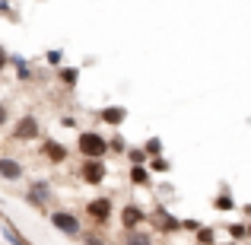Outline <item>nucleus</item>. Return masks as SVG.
Instances as JSON below:
<instances>
[{"label":"nucleus","mask_w":251,"mask_h":245,"mask_svg":"<svg viewBox=\"0 0 251 245\" xmlns=\"http://www.w3.org/2000/svg\"><path fill=\"white\" fill-rule=\"evenodd\" d=\"M54 74L67 89H76V83H80V67H57Z\"/></svg>","instance_id":"dca6fc26"},{"label":"nucleus","mask_w":251,"mask_h":245,"mask_svg":"<svg viewBox=\"0 0 251 245\" xmlns=\"http://www.w3.org/2000/svg\"><path fill=\"white\" fill-rule=\"evenodd\" d=\"M143 153L153 160V156H162V137H147V143H143Z\"/></svg>","instance_id":"4be33fe9"},{"label":"nucleus","mask_w":251,"mask_h":245,"mask_svg":"<svg viewBox=\"0 0 251 245\" xmlns=\"http://www.w3.org/2000/svg\"><path fill=\"white\" fill-rule=\"evenodd\" d=\"M118 220H121V229H140V226H147V207H140V204H124Z\"/></svg>","instance_id":"1a4fd4ad"},{"label":"nucleus","mask_w":251,"mask_h":245,"mask_svg":"<svg viewBox=\"0 0 251 245\" xmlns=\"http://www.w3.org/2000/svg\"><path fill=\"white\" fill-rule=\"evenodd\" d=\"M127 147H130V143L124 140V137L118 134V131H115V134L108 137V153H118V156H124V150H127Z\"/></svg>","instance_id":"412c9836"},{"label":"nucleus","mask_w":251,"mask_h":245,"mask_svg":"<svg viewBox=\"0 0 251 245\" xmlns=\"http://www.w3.org/2000/svg\"><path fill=\"white\" fill-rule=\"evenodd\" d=\"M83 245H105V236L92 226V233H83Z\"/></svg>","instance_id":"393cba45"},{"label":"nucleus","mask_w":251,"mask_h":245,"mask_svg":"<svg viewBox=\"0 0 251 245\" xmlns=\"http://www.w3.org/2000/svg\"><path fill=\"white\" fill-rule=\"evenodd\" d=\"M121 245H156V236L150 229H121Z\"/></svg>","instance_id":"f8f14e48"},{"label":"nucleus","mask_w":251,"mask_h":245,"mask_svg":"<svg viewBox=\"0 0 251 245\" xmlns=\"http://www.w3.org/2000/svg\"><path fill=\"white\" fill-rule=\"evenodd\" d=\"M130 185L134 188H153V172L147 169V165H130Z\"/></svg>","instance_id":"4468645a"},{"label":"nucleus","mask_w":251,"mask_h":245,"mask_svg":"<svg viewBox=\"0 0 251 245\" xmlns=\"http://www.w3.org/2000/svg\"><path fill=\"white\" fill-rule=\"evenodd\" d=\"M76 153H80L83 160H105V156H108V137L99 134V128L80 131V134H76Z\"/></svg>","instance_id":"f257e3e1"},{"label":"nucleus","mask_w":251,"mask_h":245,"mask_svg":"<svg viewBox=\"0 0 251 245\" xmlns=\"http://www.w3.org/2000/svg\"><path fill=\"white\" fill-rule=\"evenodd\" d=\"M213 210H220V214L223 210H235V201H232V194H229V188H223L220 194L213 197Z\"/></svg>","instance_id":"f3484780"},{"label":"nucleus","mask_w":251,"mask_h":245,"mask_svg":"<svg viewBox=\"0 0 251 245\" xmlns=\"http://www.w3.org/2000/svg\"><path fill=\"white\" fill-rule=\"evenodd\" d=\"M48 223L61 236H67V239H80V236H83V220L74 214V210H64V207L51 210V214H48Z\"/></svg>","instance_id":"20e7f679"},{"label":"nucleus","mask_w":251,"mask_h":245,"mask_svg":"<svg viewBox=\"0 0 251 245\" xmlns=\"http://www.w3.org/2000/svg\"><path fill=\"white\" fill-rule=\"evenodd\" d=\"M111 217H115V201H111L108 194H99V197H89V201H86V220L96 229L108 226Z\"/></svg>","instance_id":"7ed1b4c3"},{"label":"nucleus","mask_w":251,"mask_h":245,"mask_svg":"<svg viewBox=\"0 0 251 245\" xmlns=\"http://www.w3.org/2000/svg\"><path fill=\"white\" fill-rule=\"evenodd\" d=\"M194 239H197V245H216V229L201 223V229L194 233Z\"/></svg>","instance_id":"6ab92c4d"},{"label":"nucleus","mask_w":251,"mask_h":245,"mask_svg":"<svg viewBox=\"0 0 251 245\" xmlns=\"http://www.w3.org/2000/svg\"><path fill=\"white\" fill-rule=\"evenodd\" d=\"M10 140H16V143L42 140V121H38L35 115H19L16 121L10 124Z\"/></svg>","instance_id":"423d86ee"},{"label":"nucleus","mask_w":251,"mask_h":245,"mask_svg":"<svg viewBox=\"0 0 251 245\" xmlns=\"http://www.w3.org/2000/svg\"><path fill=\"white\" fill-rule=\"evenodd\" d=\"M29 207H35V210H45L48 214V207H51V201H54V188H51V182L48 178H32L29 182V188H25V197H23Z\"/></svg>","instance_id":"39448f33"},{"label":"nucleus","mask_w":251,"mask_h":245,"mask_svg":"<svg viewBox=\"0 0 251 245\" xmlns=\"http://www.w3.org/2000/svg\"><path fill=\"white\" fill-rule=\"evenodd\" d=\"M6 67H10V51H6L3 45H0V74H3Z\"/></svg>","instance_id":"cd10ccee"},{"label":"nucleus","mask_w":251,"mask_h":245,"mask_svg":"<svg viewBox=\"0 0 251 245\" xmlns=\"http://www.w3.org/2000/svg\"><path fill=\"white\" fill-rule=\"evenodd\" d=\"M57 124H61V128H67V131H76V128H80L76 115H61V121H57Z\"/></svg>","instance_id":"a878e982"},{"label":"nucleus","mask_w":251,"mask_h":245,"mask_svg":"<svg viewBox=\"0 0 251 245\" xmlns=\"http://www.w3.org/2000/svg\"><path fill=\"white\" fill-rule=\"evenodd\" d=\"M124 160H127L130 165H147L150 156L143 153V147H127V150H124Z\"/></svg>","instance_id":"a211bd4d"},{"label":"nucleus","mask_w":251,"mask_h":245,"mask_svg":"<svg viewBox=\"0 0 251 245\" xmlns=\"http://www.w3.org/2000/svg\"><path fill=\"white\" fill-rule=\"evenodd\" d=\"M147 223H150V233H159V236L181 233V220L172 214L166 204H156L153 210H147Z\"/></svg>","instance_id":"f03ea898"},{"label":"nucleus","mask_w":251,"mask_h":245,"mask_svg":"<svg viewBox=\"0 0 251 245\" xmlns=\"http://www.w3.org/2000/svg\"><path fill=\"white\" fill-rule=\"evenodd\" d=\"M70 153L74 150L67 147V143H61V140H54V137H42V147H38V156H42L48 165H64L70 160Z\"/></svg>","instance_id":"0eeeda50"},{"label":"nucleus","mask_w":251,"mask_h":245,"mask_svg":"<svg viewBox=\"0 0 251 245\" xmlns=\"http://www.w3.org/2000/svg\"><path fill=\"white\" fill-rule=\"evenodd\" d=\"M147 169H150V172H153V175H166V172L172 169V163L166 160V156H153V160H150V163H147Z\"/></svg>","instance_id":"aec40b11"},{"label":"nucleus","mask_w":251,"mask_h":245,"mask_svg":"<svg viewBox=\"0 0 251 245\" xmlns=\"http://www.w3.org/2000/svg\"><path fill=\"white\" fill-rule=\"evenodd\" d=\"M96 121L108 124L111 131H118L124 121H127V109H124V105H102V109L96 111Z\"/></svg>","instance_id":"9d476101"},{"label":"nucleus","mask_w":251,"mask_h":245,"mask_svg":"<svg viewBox=\"0 0 251 245\" xmlns=\"http://www.w3.org/2000/svg\"><path fill=\"white\" fill-rule=\"evenodd\" d=\"M3 128H10V109L0 102V131H3Z\"/></svg>","instance_id":"bb28decb"},{"label":"nucleus","mask_w":251,"mask_h":245,"mask_svg":"<svg viewBox=\"0 0 251 245\" xmlns=\"http://www.w3.org/2000/svg\"><path fill=\"white\" fill-rule=\"evenodd\" d=\"M181 229H188V233H197V229H201V223H197V220H181Z\"/></svg>","instance_id":"c85d7f7f"},{"label":"nucleus","mask_w":251,"mask_h":245,"mask_svg":"<svg viewBox=\"0 0 251 245\" xmlns=\"http://www.w3.org/2000/svg\"><path fill=\"white\" fill-rule=\"evenodd\" d=\"M10 64H13V70H16V80L19 83H35L38 80V74L32 70V64L25 61L23 54H10Z\"/></svg>","instance_id":"ddd939ff"},{"label":"nucleus","mask_w":251,"mask_h":245,"mask_svg":"<svg viewBox=\"0 0 251 245\" xmlns=\"http://www.w3.org/2000/svg\"><path fill=\"white\" fill-rule=\"evenodd\" d=\"M0 233H3V239L6 242H10V245H32L29 239H25V236L23 233H19V229L16 226H13V223L10 220H6V217H0Z\"/></svg>","instance_id":"2eb2a0df"},{"label":"nucleus","mask_w":251,"mask_h":245,"mask_svg":"<svg viewBox=\"0 0 251 245\" xmlns=\"http://www.w3.org/2000/svg\"><path fill=\"white\" fill-rule=\"evenodd\" d=\"M226 233L232 236V239H248V229H245V223H229V226H226Z\"/></svg>","instance_id":"b1692460"},{"label":"nucleus","mask_w":251,"mask_h":245,"mask_svg":"<svg viewBox=\"0 0 251 245\" xmlns=\"http://www.w3.org/2000/svg\"><path fill=\"white\" fill-rule=\"evenodd\" d=\"M61 61H64V51H61V48L45 51V64H51V67H61Z\"/></svg>","instance_id":"5701e85b"},{"label":"nucleus","mask_w":251,"mask_h":245,"mask_svg":"<svg viewBox=\"0 0 251 245\" xmlns=\"http://www.w3.org/2000/svg\"><path fill=\"white\" fill-rule=\"evenodd\" d=\"M76 175H80L83 185L99 188V185L108 178V165H105V160H83L80 165H76Z\"/></svg>","instance_id":"6e6552de"},{"label":"nucleus","mask_w":251,"mask_h":245,"mask_svg":"<svg viewBox=\"0 0 251 245\" xmlns=\"http://www.w3.org/2000/svg\"><path fill=\"white\" fill-rule=\"evenodd\" d=\"M0 178H3V182H23L25 178L23 160H16V156H10V153H0Z\"/></svg>","instance_id":"9b49d317"},{"label":"nucleus","mask_w":251,"mask_h":245,"mask_svg":"<svg viewBox=\"0 0 251 245\" xmlns=\"http://www.w3.org/2000/svg\"><path fill=\"white\" fill-rule=\"evenodd\" d=\"M245 229H248V239H251V223H245Z\"/></svg>","instance_id":"c756f323"}]
</instances>
